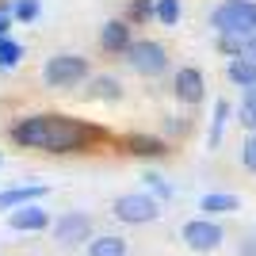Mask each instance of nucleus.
I'll list each match as a JSON object with an SVG mask.
<instances>
[{"instance_id":"1","label":"nucleus","mask_w":256,"mask_h":256,"mask_svg":"<svg viewBox=\"0 0 256 256\" xmlns=\"http://www.w3.org/2000/svg\"><path fill=\"white\" fill-rule=\"evenodd\" d=\"M107 138L104 126H92L84 118L69 115H27L12 126V142L23 150H42V153H88L92 146Z\"/></svg>"},{"instance_id":"2","label":"nucleus","mask_w":256,"mask_h":256,"mask_svg":"<svg viewBox=\"0 0 256 256\" xmlns=\"http://www.w3.org/2000/svg\"><path fill=\"white\" fill-rule=\"evenodd\" d=\"M210 27L218 34L252 38L256 34V0H222V4L210 12Z\"/></svg>"},{"instance_id":"3","label":"nucleus","mask_w":256,"mask_h":256,"mask_svg":"<svg viewBox=\"0 0 256 256\" xmlns=\"http://www.w3.org/2000/svg\"><path fill=\"white\" fill-rule=\"evenodd\" d=\"M42 80H46V88H58V92L76 88L80 80H88V58H80V54H54L42 65Z\"/></svg>"},{"instance_id":"4","label":"nucleus","mask_w":256,"mask_h":256,"mask_svg":"<svg viewBox=\"0 0 256 256\" xmlns=\"http://www.w3.org/2000/svg\"><path fill=\"white\" fill-rule=\"evenodd\" d=\"M126 62L138 76H160L168 69V50L160 42H153V38H138V42H130Z\"/></svg>"},{"instance_id":"5","label":"nucleus","mask_w":256,"mask_h":256,"mask_svg":"<svg viewBox=\"0 0 256 256\" xmlns=\"http://www.w3.org/2000/svg\"><path fill=\"white\" fill-rule=\"evenodd\" d=\"M111 214H115L122 226H146V222H157V199L153 195H118L111 203Z\"/></svg>"},{"instance_id":"6","label":"nucleus","mask_w":256,"mask_h":256,"mask_svg":"<svg viewBox=\"0 0 256 256\" xmlns=\"http://www.w3.org/2000/svg\"><path fill=\"white\" fill-rule=\"evenodd\" d=\"M180 237H184V245L192 248V252H214V248L226 241V230L214 218H192V222H184V230H180Z\"/></svg>"},{"instance_id":"7","label":"nucleus","mask_w":256,"mask_h":256,"mask_svg":"<svg viewBox=\"0 0 256 256\" xmlns=\"http://www.w3.org/2000/svg\"><path fill=\"white\" fill-rule=\"evenodd\" d=\"M92 218H88L84 210H69V214H62L58 222H54V241L58 245H65V248H73V245H88L92 241Z\"/></svg>"},{"instance_id":"8","label":"nucleus","mask_w":256,"mask_h":256,"mask_svg":"<svg viewBox=\"0 0 256 256\" xmlns=\"http://www.w3.org/2000/svg\"><path fill=\"white\" fill-rule=\"evenodd\" d=\"M172 92H176L180 104H199V100L206 96V80L195 65H184V69H176V76H172Z\"/></svg>"},{"instance_id":"9","label":"nucleus","mask_w":256,"mask_h":256,"mask_svg":"<svg viewBox=\"0 0 256 256\" xmlns=\"http://www.w3.org/2000/svg\"><path fill=\"white\" fill-rule=\"evenodd\" d=\"M8 226L16 234H42V230H50L54 222L38 203H27V206H16V210L8 214Z\"/></svg>"},{"instance_id":"10","label":"nucleus","mask_w":256,"mask_h":256,"mask_svg":"<svg viewBox=\"0 0 256 256\" xmlns=\"http://www.w3.org/2000/svg\"><path fill=\"white\" fill-rule=\"evenodd\" d=\"M130 23L126 20H111V23H104L100 27V46H104L107 54H126L130 50Z\"/></svg>"},{"instance_id":"11","label":"nucleus","mask_w":256,"mask_h":256,"mask_svg":"<svg viewBox=\"0 0 256 256\" xmlns=\"http://www.w3.org/2000/svg\"><path fill=\"white\" fill-rule=\"evenodd\" d=\"M50 192L46 184H20V188H8V192H0V210H16V206H27V203H38L42 195Z\"/></svg>"},{"instance_id":"12","label":"nucleus","mask_w":256,"mask_h":256,"mask_svg":"<svg viewBox=\"0 0 256 256\" xmlns=\"http://www.w3.org/2000/svg\"><path fill=\"white\" fill-rule=\"evenodd\" d=\"M122 146H126L130 157H164V153H168L164 138H157V134H126Z\"/></svg>"},{"instance_id":"13","label":"nucleus","mask_w":256,"mask_h":256,"mask_svg":"<svg viewBox=\"0 0 256 256\" xmlns=\"http://www.w3.org/2000/svg\"><path fill=\"white\" fill-rule=\"evenodd\" d=\"M199 210H203L206 218H218V214H234V210H241V199H237L234 192H206L203 199H199Z\"/></svg>"},{"instance_id":"14","label":"nucleus","mask_w":256,"mask_h":256,"mask_svg":"<svg viewBox=\"0 0 256 256\" xmlns=\"http://www.w3.org/2000/svg\"><path fill=\"white\" fill-rule=\"evenodd\" d=\"M226 76L234 80L237 88H248V84H256V58H230V69H226Z\"/></svg>"},{"instance_id":"15","label":"nucleus","mask_w":256,"mask_h":256,"mask_svg":"<svg viewBox=\"0 0 256 256\" xmlns=\"http://www.w3.org/2000/svg\"><path fill=\"white\" fill-rule=\"evenodd\" d=\"M230 115H234L230 100H214V118H210V134H206V146H210V150L222 146V130H226V122H230Z\"/></svg>"},{"instance_id":"16","label":"nucleus","mask_w":256,"mask_h":256,"mask_svg":"<svg viewBox=\"0 0 256 256\" xmlns=\"http://www.w3.org/2000/svg\"><path fill=\"white\" fill-rule=\"evenodd\" d=\"M88 256H126V241L118 234H104L88 241Z\"/></svg>"},{"instance_id":"17","label":"nucleus","mask_w":256,"mask_h":256,"mask_svg":"<svg viewBox=\"0 0 256 256\" xmlns=\"http://www.w3.org/2000/svg\"><path fill=\"white\" fill-rule=\"evenodd\" d=\"M84 96L88 100H118V96H122V84H118L115 76H92Z\"/></svg>"},{"instance_id":"18","label":"nucleus","mask_w":256,"mask_h":256,"mask_svg":"<svg viewBox=\"0 0 256 256\" xmlns=\"http://www.w3.org/2000/svg\"><path fill=\"white\" fill-rule=\"evenodd\" d=\"M153 20L164 23V27H176L180 23V0H157L153 4Z\"/></svg>"},{"instance_id":"19","label":"nucleus","mask_w":256,"mask_h":256,"mask_svg":"<svg viewBox=\"0 0 256 256\" xmlns=\"http://www.w3.org/2000/svg\"><path fill=\"white\" fill-rule=\"evenodd\" d=\"M20 62H23V46L4 34V38H0V69H16Z\"/></svg>"},{"instance_id":"20","label":"nucleus","mask_w":256,"mask_h":256,"mask_svg":"<svg viewBox=\"0 0 256 256\" xmlns=\"http://www.w3.org/2000/svg\"><path fill=\"white\" fill-rule=\"evenodd\" d=\"M248 50V38H237V34H218V54L226 58H245Z\"/></svg>"},{"instance_id":"21","label":"nucleus","mask_w":256,"mask_h":256,"mask_svg":"<svg viewBox=\"0 0 256 256\" xmlns=\"http://www.w3.org/2000/svg\"><path fill=\"white\" fill-rule=\"evenodd\" d=\"M12 16L20 23H34L38 20V0H12Z\"/></svg>"},{"instance_id":"22","label":"nucleus","mask_w":256,"mask_h":256,"mask_svg":"<svg viewBox=\"0 0 256 256\" xmlns=\"http://www.w3.org/2000/svg\"><path fill=\"white\" fill-rule=\"evenodd\" d=\"M142 180H146V188H150L157 199H172V184L164 180V176H157V172H146Z\"/></svg>"},{"instance_id":"23","label":"nucleus","mask_w":256,"mask_h":256,"mask_svg":"<svg viewBox=\"0 0 256 256\" xmlns=\"http://www.w3.org/2000/svg\"><path fill=\"white\" fill-rule=\"evenodd\" d=\"M153 4H157V0H130L126 16L134 23H146V20H153Z\"/></svg>"},{"instance_id":"24","label":"nucleus","mask_w":256,"mask_h":256,"mask_svg":"<svg viewBox=\"0 0 256 256\" xmlns=\"http://www.w3.org/2000/svg\"><path fill=\"white\" fill-rule=\"evenodd\" d=\"M237 122H241L248 134H256V104H241V111H237Z\"/></svg>"},{"instance_id":"25","label":"nucleus","mask_w":256,"mask_h":256,"mask_svg":"<svg viewBox=\"0 0 256 256\" xmlns=\"http://www.w3.org/2000/svg\"><path fill=\"white\" fill-rule=\"evenodd\" d=\"M241 164H245L248 172H256V134H248V138H245V150H241Z\"/></svg>"},{"instance_id":"26","label":"nucleus","mask_w":256,"mask_h":256,"mask_svg":"<svg viewBox=\"0 0 256 256\" xmlns=\"http://www.w3.org/2000/svg\"><path fill=\"white\" fill-rule=\"evenodd\" d=\"M237 252H241V256H256V237H245V241H241V248H237Z\"/></svg>"},{"instance_id":"27","label":"nucleus","mask_w":256,"mask_h":256,"mask_svg":"<svg viewBox=\"0 0 256 256\" xmlns=\"http://www.w3.org/2000/svg\"><path fill=\"white\" fill-rule=\"evenodd\" d=\"M245 104H256V84H248V88H245Z\"/></svg>"},{"instance_id":"28","label":"nucleus","mask_w":256,"mask_h":256,"mask_svg":"<svg viewBox=\"0 0 256 256\" xmlns=\"http://www.w3.org/2000/svg\"><path fill=\"white\" fill-rule=\"evenodd\" d=\"M245 54H248V58H256V34L248 38V50H245Z\"/></svg>"}]
</instances>
